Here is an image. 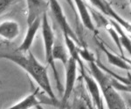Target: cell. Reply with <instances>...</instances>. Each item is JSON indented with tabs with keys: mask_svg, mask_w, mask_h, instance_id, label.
I'll use <instances>...</instances> for the list:
<instances>
[{
	"mask_svg": "<svg viewBox=\"0 0 131 109\" xmlns=\"http://www.w3.org/2000/svg\"><path fill=\"white\" fill-rule=\"evenodd\" d=\"M1 58L7 59L18 65L28 73L37 83L39 87L43 90L52 100H56V96L52 89L47 69L42 65L31 50L25 53L17 51V53L2 54Z\"/></svg>",
	"mask_w": 131,
	"mask_h": 109,
	"instance_id": "obj_1",
	"label": "cell"
},
{
	"mask_svg": "<svg viewBox=\"0 0 131 109\" xmlns=\"http://www.w3.org/2000/svg\"><path fill=\"white\" fill-rule=\"evenodd\" d=\"M90 72L92 76L95 78L98 83L101 94L106 100L107 106L110 109H124L126 108V104L122 96L118 93V91L114 87L111 82V78H109L100 65L97 63L96 60H91L88 62Z\"/></svg>",
	"mask_w": 131,
	"mask_h": 109,
	"instance_id": "obj_2",
	"label": "cell"
},
{
	"mask_svg": "<svg viewBox=\"0 0 131 109\" xmlns=\"http://www.w3.org/2000/svg\"><path fill=\"white\" fill-rule=\"evenodd\" d=\"M41 31H42V36H43L44 40V47H45V52H46V60L47 63L52 67L53 76L56 81L57 88L60 91V93H64V89L62 87V84L60 82V78L59 76V72L56 69L55 66V61L52 56V52H53V46H54V33L52 31V28L51 27L49 18H48L47 12L44 13L42 17V23H41Z\"/></svg>",
	"mask_w": 131,
	"mask_h": 109,
	"instance_id": "obj_3",
	"label": "cell"
},
{
	"mask_svg": "<svg viewBox=\"0 0 131 109\" xmlns=\"http://www.w3.org/2000/svg\"><path fill=\"white\" fill-rule=\"evenodd\" d=\"M50 5V9L52 11V13L53 18L55 19L56 22L60 26L61 31L63 33V35H68L72 39H73L79 45H81V41L79 40V38L76 35V33L73 32V28L69 23L67 22V20L66 18L63 9L61 7L60 4L58 0H48Z\"/></svg>",
	"mask_w": 131,
	"mask_h": 109,
	"instance_id": "obj_4",
	"label": "cell"
},
{
	"mask_svg": "<svg viewBox=\"0 0 131 109\" xmlns=\"http://www.w3.org/2000/svg\"><path fill=\"white\" fill-rule=\"evenodd\" d=\"M88 1L90 2L91 5L94 8H96L99 12H101L103 15L118 22L123 27L124 30L131 33V23L126 20L124 18H122L120 14H118L117 12L112 7L107 0H88Z\"/></svg>",
	"mask_w": 131,
	"mask_h": 109,
	"instance_id": "obj_5",
	"label": "cell"
},
{
	"mask_svg": "<svg viewBox=\"0 0 131 109\" xmlns=\"http://www.w3.org/2000/svg\"><path fill=\"white\" fill-rule=\"evenodd\" d=\"M79 64L77 60L73 58V56H70L69 61L67 63V66L65 67L66 70V85L64 88V93L62 95L61 103L66 104L67 100L69 99L70 96L73 93V91L74 89V85L77 78V65Z\"/></svg>",
	"mask_w": 131,
	"mask_h": 109,
	"instance_id": "obj_6",
	"label": "cell"
},
{
	"mask_svg": "<svg viewBox=\"0 0 131 109\" xmlns=\"http://www.w3.org/2000/svg\"><path fill=\"white\" fill-rule=\"evenodd\" d=\"M27 25H30L37 19L42 18L50 7L49 1L46 0H26Z\"/></svg>",
	"mask_w": 131,
	"mask_h": 109,
	"instance_id": "obj_7",
	"label": "cell"
},
{
	"mask_svg": "<svg viewBox=\"0 0 131 109\" xmlns=\"http://www.w3.org/2000/svg\"><path fill=\"white\" fill-rule=\"evenodd\" d=\"M82 78L84 79V82L86 84V88L88 90V93L92 98L93 103L94 104L96 108H103V103H102V99H101V89L99 86L98 83L95 80V78L94 77H91L89 75H86L85 70L81 71Z\"/></svg>",
	"mask_w": 131,
	"mask_h": 109,
	"instance_id": "obj_8",
	"label": "cell"
},
{
	"mask_svg": "<svg viewBox=\"0 0 131 109\" xmlns=\"http://www.w3.org/2000/svg\"><path fill=\"white\" fill-rule=\"evenodd\" d=\"M41 23H42V18H39V19H37L35 21H33L31 24L28 25L26 35H25L24 40L21 42V44L18 48L17 51L25 53L30 50L31 45H32L33 41H34V39L36 37V35H37L38 30L41 27Z\"/></svg>",
	"mask_w": 131,
	"mask_h": 109,
	"instance_id": "obj_9",
	"label": "cell"
},
{
	"mask_svg": "<svg viewBox=\"0 0 131 109\" xmlns=\"http://www.w3.org/2000/svg\"><path fill=\"white\" fill-rule=\"evenodd\" d=\"M20 27L15 20H5L0 24V35L6 40H14L19 35Z\"/></svg>",
	"mask_w": 131,
	"mask_h": 109,
	"instance_id": "obj_10",
	"label": "cell"
},
{
	"mask_svg": "<svg viewBox=\"0 0 131 109\" xmlns=\"http://www.w3.org/2000/svg\"><path fill=\"white\" fill-rule=\"evenodd\" d=\"M73 1H74L79 18L81 19L83 26L89 31L95 32V26L92 20V17L89 13V11L88 9L86 3L83 0H73Z\"/></svg>",
	"mask_w": 131,
	"mask_h": 109,
	"instance_id": "obj_11",
	"label": "cell"
},
{
	"mask_svg": "<svg viewBox=\"0 0 131 109\" xmlns=\"http://www.w3.org/2000/svg\"><path fill=\"white\" fill-rule=\"evenodd\" d=\"M96 42H97V44H98L99 48H100L103 51V53L106 55L107 61H108V63H110V64H112L113 66H115V67H117V68H120V69H122V70H128H128H131V64L126 61L125 58H122V57L111 53L110 51L104 46V44H103L102 42L98 41V40H96Z\"/></svg>",
	"mask_w": 131,
	"mask_h": 109,
	"instance_id": "obj_12",
	"label": "cell"
},
{
	"mask_svg": "<svg viewBox=\"0 0 131 109\" xmlns=\"http://www.w3.org/2000/svg\"><path fill=\"white\" fill-rule=\"evenodd\" d=\"M39 87L35 90L33 93H31V94L27 95L26 97L24 98L22 100H20L19 102L14 104L13 106H10V108H22V109H27V108H31L33 106H37L40 104L39 99H38V94L39 91Z\"/></svg>",
	"mask_w": 131,
	"mask_h": 109,
	"instance_id": "obj_13",
	"label": "cell"
},
{
	"mask_svg": "<svg viewBox=\"0 0 131 109\" xmlns=\"http://www.w3.org/2000/svg\"><path fill=\"white\" fill-rule=\"evenodd\" d=\"M60 42H55L53 46V52H52V56H53L54 61H60L63 63L64 67L67 66L69 58H70L68 50Z\"/></svg>",
	"mask_w": 131,
	"mask_h": 109,
	"instance_id": "obj_14",
	"label": "cell"
},
{
	"mask_svg": "<svg viewBox=\"0 0 131 109\" xmlns=\"http://www.w3.org/2000/svg\"><path fill=\"white\" fill-rule=\"evenodd\" d=\"M109 21H110V23L113 25V27L116 29L117 33H119L120 40H121L122 47H123V48L128 52V54L131 55V38H130V36L127 35L125 33L126 30L124 31L123 30L124 28L118 22H116V21L112 20V19H109Z\"/></svg>",
	"mask_w": 131,
	"mask_h": 109,
	"instance_id": "obj_15",
	"label": "cell"
},
{
	"mask_svg": "<svg viewBox=\"0 0 131 109\" xmlns=\"http://www.w3.org/2000/svg\"><path fill=\"white\" fill-rule=\"evenodd\" d=\"M111 82L113 84L114 87L118 91H123V93H131V84H122L121 81L115 79L114 78H111Z\"/></svg>",
	"mask_w": 131,
	"mask_h": 109,
	"instance_id": "obj_16",
	"label": "cell"
},
{
	"mask_svg": "<svg viewBox=\"0 0 131 109\" xmlns=\"http://www.w3.org/2000/svg\"><path fill=\"white\" fill-rule=\"evenodd\" d=\"M18 0H0V12L3 13L5 12L10 6H12L13 4H15Z\"/></svg>",
	"mask_w": 131,
	"mask_h": 109,
	"instance_id": "obj_17",
	"label": "cell"
},
{
	"mask_svg": "<svg viewBox=\"0 0 131 109\" xmlns=\"http://www.w3.org/2000/svg\"><path fill=\"white\" fill-rule=\"evenodd\" d=\"M66 2L67 3V5L70 6V8L73 10V12H74L75 16L77 18H79V15H78V12H77V9H76V6H75V4H74V1L73 0H65Z\"/></svg>",
	"mask_w": 131,
	"mask_h": 109,
	"instance_id": "obj_18",
	"label": "cell"
},
{
	"mask_svg": "<svg viewBox=\"0 0 131 109\" xmlns=\"http://www.w3.org/2000/svg\"><path fill=\"white\" fill-rule=\"evenodd\" d=\"M128 1H129V3H130V5H131V0H128Z\"/></svg>",
	"mask_w": 131,
	"mask_h": 109,
	"instance_id": "obj_19",
	"label": "cell"
},
{
	"mask_svg": "<svg viewBox=\"0 0 131 109\" xmlns=\"http://www.w3.org/2000/svg\"><path fill=\"white\" fill-rule=\"evenodd\" d=\"M129 36H130V38H131V35H129Z\"/></svg>",
	"mask_w": 131,
	"mask_h": 109,
	"instance_id": "obj_20",
	"label": "cell"
}]
</instances>
